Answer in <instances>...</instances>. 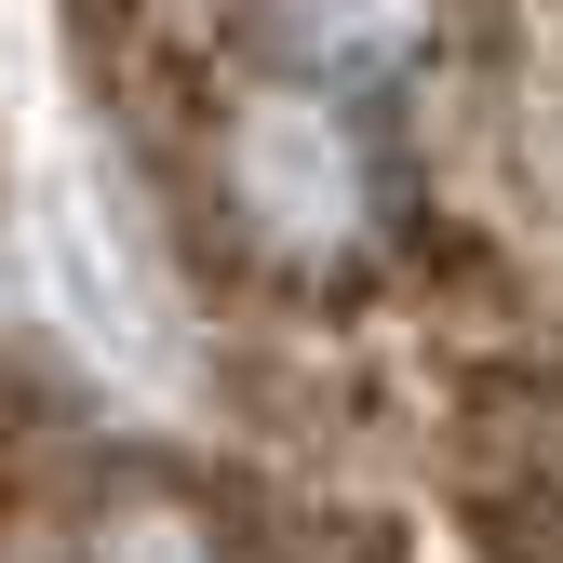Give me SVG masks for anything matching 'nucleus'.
Here are the masks:
<instances>
[{"instance_id": "obj_1", "label": "nucleus", "mask_w": 563, "mask_h": 563, "mask_svg": "<svg viewBox=\"0 0 563 563\" xmlns=\"http://www.w3.org/2000/svg\"><path fill=\"white\" fill-rule=\"evenodd\" d=\"M216 216L282 282H349L389 242V148H376L363 95L296 81V67H255L216 108Z\"/></svg>"}, {"instance_id": "obj_2", "label": "nucleus", "mask_w": 563, "mask_h": 563, "mask_svg": "<svg viewBox=\"0 0 563 563\" xmlns=\"http://www.w3.org/2000/svg\"><path fill=\"white\" fill-rule=\"evenodd\" d=\"M456 0H255V41L268 67H296V81H335V95H389L416 67L443 54Z\"/></svg>"}]
</instances>
